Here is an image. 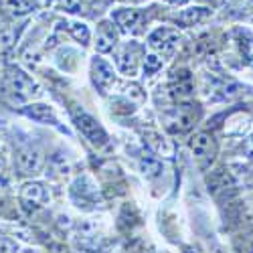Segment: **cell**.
<instances>
[{
	"instance_id": "cell-12",
	"label": "cell",
	"mask_w": 253,
	"mask_h": 253,
	"mask_svg": "<svg viewBox=\"0 0 253 253\" xmlns=\"http://www.w3.org/2000/svg\"><path fill=\"white\" fill-rule=\"evenodd\" d=\"M209 14H211V10H207V8H191V10H184L178 16V20H180L184 27H195L197 23L205 20Z\"/></svg>"
},
{
	"instance_id": "cell-10",
	"label": "cell",
	"mask_w": 253,
	"mask_h": 253,
	"mask_svg": "<svg viewBox=\"0 0 253 253\" xmlns=\"http://www.w3.org/2000/svg\"><path fill=\"white\" fill-rule=\"evenodd\" d=\"M25 114L37 122H43V124H57V118L53 114V110L49 105H43V103H35V105H29L25 108Z\"/></svg>"
},
{
	"instance_id": "cell-18",
	"label": "cell",
	"mask_w": 253,
	"mask_h": 253,
	"mask_svg": "<svg viewBox=\"0 0 253 253\" xmlns=\"http://www.w3.org/2000/svg\"><path fill=\"white\" fill-rule=\"evenodd\" d=\"M71 33H73V37L77 41H81V43H87V41H89V31H87L85 25H73Z\"/></svg>"
},
{
	"instance_id": "cell-16",
	"label": "cell",
	"mask_w": 253,
	"mask_h": 253,
	"mask_svg": "<svg viewBox=\"0 0 253 253\" xmlns=\"http://www.w3.org/2000/svg\"><path fill=\"white\" fill-rule=\"evenodd\" d=\"M140 168H142V172L146 174V176H158L160 174V170H162V164L158 162V160H154V158H142V162H140Z\"/></svg>"
},
{
	"instance_id": "cell-1",
	"label": "cell",
	"mask_w": 253,
	"mask_h": 253,
	"mask_svg": "<svg viewBox=\"0 0 253 253\" xmlns=\"http://www.w3.org/2000/svg\"><path fill=\"white\" fill-rule=\"evenodd\" d=\"M8 85H10V91L16 95L18 101H25L27 97L39 93V85L35 83V79L29 77L23 69H18V67L8 69Z\"/></svg>"
},
{
	"instance_id": "cell-14",
	"label": "cell",
	"mask_w": 253,
	"mask_h": 253,
	"mask_svg": "<svg viewBox=\"0 0 253 253\" xmlns=\"http://www.w3.org/2000/svg\"><path fill=\"white\" fill-rule=\"evenodd\" d=\"M4 8L16 16V14H27L31 10V0H4Z\"/></svg>"
},
{
	"instance_id": "cell-11",
	"label": "cell",
	"mask_w": 253,
	"mask_h": 253,
	"mask_svg": "<svg viewBox=\"0 0 253 253\" xmlns=\"http://www.w3.org/2000/svg\"><path fill=\"white\" fill-rule=\"evenodd\" d=\"M20 197H23L25 201H29V203H43V201L47 199L45 188L41 186V184H37V182H29V184H25V186H23V191H20Z\"/></svg>"
},
{
	"instance_id": "cell-2",
	"label": "cell",
	"mask_w": 253,
	"mask_h": 253,
	"mask_svg": "<svg viewBox=\"0 0 253 253\" xmlns=\"http://www.w3.org/2000/svg\"><path fill=\"white\" fill-rule=\"evenodd\" d=\"M73 120L77 124V128L81 130V134L85 136L91 144H95V146H105V144H108V134L103 132V128H101V126L89 114L75 110L73 112Z\"/></svg>"
},
{
	"instance_id": "cell-23",
	"label": "cell",
	"mask_w": 253,
	"mask_h": 253,
	"mask_svg": "<svg viewBox=\"0 0 253 253\" xmlns=\"http://www.w3.org/2000/svg\"><path fill=\"white\" fill-rule=\"evenodd\" d=\"M201 2H217V0H201Z\"/></svg>"
},
{
	"instance_id": "cell-19",
	"label": "cell",
	"mask_w": 253,
	"mask_h": 253,
	"mask_svg": "<svg viewBox=\"0 0 253 253\" xmlns=\"http://www.w3.org/2000/svg\"><path fill=\"white\" fill-rule=\"evenodd\" d=\"M14 245L10 241H0V253H14Z\"/></svg>"
},
{
	"instance_id": "cell-6",
	"label": "cell",
	"mask_w": 253,
	"mask_h": 253,
	"mask_svg": "<svg viewBox=\"0 0 253 253\" xmlns=\"http://www.w3.org/2000/svg\"><path fill=\"white\" fill-rule=\"evenodd\" d=\"M116 41H118V35H116V29L112 23H101L99 29H97V51L99 53H108L114 49L116 45Z\"/></svg>"
},
{
	"instance_id": "cell-4",
	"label": "cell",
	"mask_w": 253,
	"mask_h": 253,
	"mask_svg": "<svg viewBox=\"0 0 253 253\" xmlns=\"http://www.w3.org/2000/svg\"><path fill=\"white\" fill-rule=\"evenodd\" d=\"M91 75H93V83L99 87L101 93H108V89L112 87V83H114V79H116L114 69H112L105 61H101V59H95V61H93Z\"/></svg>"
},
{
	"instance_id": "cell-20",
	"label": "cell",
	"mask_w": 253,
	"mask_h": 253,
	"mask_svg": "<svg viewBox=\"0 0 253 253\" xmlns=\"http://www.w3.org/2000/svg\"><path fill=\"white\" fill-rule=\"evenodd\" d=\"M241 253H253V243H249V245H245Z\"/></svg>"
},
{
	"instance_id": "cell-15",
	"label": "cell",
	"mask_w": 253,
	"mask_h": 253,
	"mask_svg": "<svg viewBox=\"0 0 253 253\" xmlns=\"http://www.w3.org/2000/svg\"><path fill=\"white\" fill-rule=\"evenodd\" d=\"M18 39V31L16 29H4L0 31V53L8 51Z\"/></svg>"
},
{
	"instance_id": "cell-24",
	"label": "cell",
	"mask_w": 253,
	"mask_h": 253,
	"mask_svg": "<svg viewBox=\"0 0 253 253\" xmlns=\"http://www.w3.org/2000/svg\"><path fill=\"white\" fill-rule=\"evenodd\" d=\"M0 168H2V162H0Z\"/></svg>"
},
{
	"instance_id": "cell-22",
	"label": "cell",
	"mask_w": 253,
	"mask_h": 253,
	"mask_svg": "<svg viewBox=\"0 0 253 253\" xmlns=\"http://www.w3.org/2000/svg\"><path fill=\"white\" fill-rule=\"evenodd\" d=\"M166 2H170V4H184V2H188V0H166Z\"/></svg>"
},
{
	"instance_id": "cell-13",
	"label": "cell",
	"mask_w": 253,
	"mask_h": 253,
	"mask_svg": "<svg viewBox=\"0 0 253 253\" xmlns=\"http://www.w3.org/2000/svg\"><path fill=\"white\" fill-rule=\"evenodd\" d=\"M146 142H148L152 148H154L158 154H162V156H170V154H172V146L168 144L164 138H160L158 134H154V132L146 134Z\"/></svg>"
},
{
	"instance_id": "cell-3",
	"label": "cell",
	"mask_w": 253,
	"mask_h": 253,
	"mask_svg": "<svg viewBox=\"0 0 253 253\" xmlns=\"http://www.w3.org/2000/svg\"><path fill=\"white\" fill-rule=\"evenodd\" d=\"M150 45L162 55L170 57L178 47V33L172 29H158L150 35Z\"/></svg>"
},
{
	"instance_id": "cell-7",
	"label": "cell",
	"mask_w": 253,
	"mask_h": 253,
	"mask_svg": "<svg viewBox=\"0 0 253 253\" xmlns=\"http://www.w3.org/2000/svg\"><path fill=\"white\" fill-rule=\"evenodd\" d=\"M136 53H138L136 45H126V47H122L118 51L116 61H118V67L124 73H134V69H136Z\"/></svg>"
},
{
	"instance_id": "cell-8",
	"label": "cell",
	"mask_w": 253,
	"mask_h": 253,
	"mask_svg": "<svg viewBox=\"0 0 253 253\" xmlns=\"http://www.w3.org/2000/svg\"><path fill=\"white\" fill-rule=\"evenodd\" d=\"M18 166L25 174H35L41 170V166H43V158H41V154L37 150H25L18 156Z\"/></svg>"
},
{
	"instance_id": "cell-17",
	"label": "cell",
	"mask_w": 253,
	"mask_h": 253,
	"mask_svg": "<svg viewBox=\"0 0 253 253\" xmlns=\"http://www.w3.org/2000/svg\"><path fill=\"white\" fill-rule=\"evenodd\" d=\"M160 67H162V59H160V57H156V55H148V57H146V63H144L146 75H152V73L158 71Z\"/></svg>"
},
{
	"instance_id": "cell-9",
	"label": "cell",
	"mask_w": 253,
	"mask_h": 253,
	"mask_svg": "<svg viewBox=\"0 0 253 253\" xmlns=\"http://www.w3.org/2000/svg\"><path fill=\"white\" fill-rule=\"evenodd\" d=\"M114 20L118 23V27L122 31H134L136 25H138V20H140V12L134 10V8H122L118 12H114Z\"/></svg>"
},
{
	"instance_id": "cell-25",
	"label": "cell",
	"mask_w": 253,
	"mask_h": 253,
	"mask_svg": "<svg viewBox=\"0 0 253 253\" xmlns=\"http://www.w3.org/2000/svg\"><path fill=\"white\" fill-rule=\"evenodd\" d=\"M29 253H35V251H29Z\"/></svg>"
},
{
	"instance_id": "cell-21",
	"label": "cell",
	"mask_w": 253,
	"mask_h": 253,
	"mask_svg": "<svg viewBox=\"0 0 253 253\" xmlns=\"http://www.w3.org/2000/svg\"><path fill=\"white\" fill-rule=\"evenodd\" d=\"M247 150H249V152L253 154V136H251V138L247 140Z\"/></svg>"
},
{
	"instance_id": "cell-5",
	"label": "cell",
	"mask_w": 253,
	"mask_h": 253,
	"mask_svg": "<svg viewBox=\"0 0 253 253\" xmlns=\"http://www.w3.org/2000/svg\"><path fill=\"white\" fill-rule=\"evenodd\" d=\"M191 150H193V154H195L197 158H201V160L213 158V154H215V142H213V138H211L209 134H205V132L195 134V136L191 138Z\"/></svg>"
}]
</instances>
